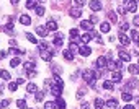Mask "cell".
Returning a JSON list of instances; mask_svg holds the SVG:
<instances>
[{"instance_id":"obj_52","label":"cell","mask_w":139,"mask_h":109,"mask_svg":"<svg viewBox=\"0 0 139 109\" xmlns=\"http://www.w3.org/2000/svg\"><path fill=\"white\" fill-rule=\"evenodd\" d=\"M10 47H16V41L11 39V41H10Z\"/></svg>"},{"instance_id":"obj_1","label":"cell","mask_w":139,"mask_h":109,"mask_svg":"<svg viewBox=\"0 0 139 109\" xmlns=\"http://www.w3.org/2000/svg\"><path fill=\"white\" fill-rule=\"evenodd\" d=\"M82 77H83V80H85L90 86H95V80H96V73L92 70V69H87V70H83V73H82Z\"/></svg>"},{"instance_id":"obj_14","label":"cell","mask_w":139,"mask_h":109,"mask_svg":"<svg viewBox=\"0 0 139 109\" xmlns=\"http://www.w3.org/2000/svg\"><path fill=\"white\" fill-rule=\"evenodd\" d=\"M20 23H21V25H25V26H28L29 23H31V18H29L28 15H21L20 16Z\"/></svg>"},{"instance_id":"obj_31","label":"cell","mask_w":139,"mask_h":109,"mask_svg":"<svg viewBox=\"0 0 139 109\" xmlns=\"http://www.w3.org/2000/svg\"><path fill=\"white\" fill-rule=\"evenodd\" d=\"M0 78H3V80H10V73L7 70H0Z\"/></svg>"},{"instance_id":"obj_10","label":"cell","mask_w":139,"mask_h":109,"mask_svg":"<svg viewBox=\"0 0 139 109\" xmlns=\"http://www.w3.org/2000/svg\"><path fill=\"white\" fill-rule=\"evenodd\" d=\"M136 8H137V3H136V2H126V10H128V11L134 13Z\"/></svg>"},{"instance_id":"obj_59","label":"cell","mask_w":139,"mask_h":109,"mask_svg":"<svg viewBox=\"0 0 139 109\" xmlns=\"http://www.w3.org/2000/svg\"><path fill=\"white\" fill-rule=\"evenodd\" d=\"M0 109H2V104H0Z\"/></svg>"},{"instance_id":"obj_53","label":"cell","mask_w":139,"mask_h":109,"mask_svg":"<svg viewBox=\"0 0 139 109\" xmlns=\"http://www.w3.org/2000/svg\"><path fill=\"white\" fill-rule=\"evenodd\" d=\"M16 83H18V85H23V83H25V80H23V78H18Z\"/></svg>"},{"instance_id":"obj_37","label":"cell","mask_w":139,"mask_h":109,"mask_svg":"<svg viewBox=\"0 0 139 109\" xmlns=\"http://www.w3.org/2000/svg\"><path fill=\"white\" fill-rule=\"evenodd\" d=\"M26 39H28L29 42H33V44H36V42H38V41H36V38H34L31 33H26Z\"/></svg>"},{"instance_id":"obj_56","label":"cell","mask_w":139,"mask_h":109,"mask_svg":"<svg viewBox=\"0 0 139 109\" xmlns=\"http://www.w3.org/2000/svg\"><path fill=\"white\" fill-rule=\"evenodd\" d=\"M3 91V85H0V93H2Z\"/></svg>"},{"instance_id":"obj_6","label":"cell","mask_w":139,"mask_h":109,"mask_svg":"<svg viewBox=\"0 0 139 109\" xmlns=\"http://www.w3.org/2000/svg\"><path fill=\"white\" fill-rule=\"evenodd\" d=\"M105 65H106V59L103 56H100L96 59V69H105Z\"/></svg>"},{"instance_id":"obj_23","label":"cell","mask_w":139,"mask_h":109,"mask_svg":"<svg viewBox=\"0 0 139 109\" xmlns=\"http://www.w3.org/2000/svg\"><path fill=\"white\" fill-rule=\"evenodd\" d=\"M106 65H108V69H110V70H116L118 69V65H116V62H113V60H106ZM119 70V69H118Z\"/></svg>"},{"instance_id":"obj_55","label":"cell","mask_w":139,"mask_h":109,"mask_svg":"<svg viewBox=\"0 0 139 109\" xmlns=\"http://www.w3.org/2000/svg\"><path fill=\"white\" fill-rule=\"evenodd\" d=\"M10 2H11V3H13V5H16L18 2H20V0H10Z\"/></svg>"},{"instance_id":"obj_22","label":"cell","mask_w":139,"mask_h":109,"mask_svg":"<svg viewBox=\"0 0 139 109\" xmlns=\"http://www.w3.org/2000/svg\"><path fill=\"white\" fill-rule=\"evenodd\" d=\"M34 11H36V15H38V16H43V15H44V7L36 5V7H34Z\"/></svg>"},{"instance_id":"obj_32","label":"cell","mask_w":139,"mask_h":109,"mask_svg":"<svg viewBox=\"0 0 139 109\" xmlns=\"http://www.w3.org/2000/svg\"><path fill=\"white\" fill-rule=\"evenodd\" d=\"M123 101H126V103H131V99H132V94L131 93H123Z\"/></svg>"},{"instance_id":"obj_57","label":"cell","mask_w":139,"mask_h":109,"mask_svg":"<svg viewBox=\"0 0 139 109\" xmlns=\"http://www.w3.org/2000/svg\"><path fill=\"white\" fill-rule=\"evenodd\" d=\"M124 2H129V0H124Z\"/></svg>"},{"instance_id":"obj_62","label":"cell","mask_w":139,"mask_h":109,"mask_svg":"<svg viewBox=\"0 0 139 109\" xmlns=\"http://www.w3.org/2000/svg\"><path fill=\"white\" fill-rule=\"evenodd\" d=\"M137 65H139V64H137Z\"/></svg>"},{"instance_id":"obj_41","label":"cell","mask_w":139,"mask_h":109,"mask_svg":"<svg viewBox=\"0 0 139 109\" xmlns=\"http://www.w3.org/2000/svg\"><path fill=\"white\" fill-rule=\"evenodd\" d=\"M116 104H118L116 99H110V101L106 103V106H108V107H116Z\"/></svg>"},{"instance_id":"obj_18","label":"cell","mask_w":139,"mask_h":109,"mask_svg":"<svg viewBox=\"0 0 139 109\" xmlns=\"http://www.w3.org/2000/svg\"><path fill=\"white\" fill-rule=\"evenodd\" d=\"M62 38H64V36H62L61 33H57V34H56V39H54V46L61 47V46H62Z\"/></svg>"},{"instance_id":"obj_27","label":"cell","mask_w":139,"mask_h":109,"mask_svg":"<svg viewBox=\"0 0 139 109\" xmlns=\"http://www.w3.org/2000/svg\"><path fill=\"white\" fill-rule=\"evenodd\" d=\"M16 88H18V83H16V81H10V83H8V90H10L11 93H15Z\"/></svg>"},{"instance_id":"obj_43","label":"cell","mask_w":139,"mask_h":109,"mask_svg":"<svg viewBox=\"0 0 139 109\" xmlns=\"http://www.w3.org/2000/svg\"><path fill=\"white\" fill-rule=\"evenodd\" d=\"M128 29H129V25H128V23H123V25H121V33L128 31Z\"/></svg>"},{"instance_id":"obj_5","label":"cell","mask_w":139,"mask_h":109,"mask_svg":"<svg viewBox=\"0 0 139 109\" xmlns=\"http://www.w3.org/2000/svg\"><path fill=\"white\" fill-rule=\"evenodd\" d=\"M52 56H54V54H52V52H49V51H43V52H41V59L46 60V62L52 60Z\"/></svg>"},{"instance_id":"obj_3","label":"cell","mask_w":139,"mask_h":109,"mask_svg":"<svg viewBox=\"0 0 139 109\" xmlns=\"http://www.w3.org/2000/svg\"><path fill=\"white\" fill-rule=\"evenodd\" d=\"M90 10H92V11H100L101 10L100 0H92V2H90Z\"/></svg>"},{"instance_id":"obj_17","label":"cell","mask_w":139,"mask_h":109,"mask_svg":"<svg viewBox=\"0 0 139 109\" xmlns=\"http://www.w3.org/2000/svg\"><path fill=\"white\" fill-rule=\"evenodd\" d=\"M100 31H101V33H110V23H108V21H103V23L100 25Z\"/></svg>"},{"instance_id":"obj_36","label":"cell","mask_w":139,"mask_h":109,"mask_svg":"<svg viewBox=\"0 0 139 109\" xmlns=\"http://www.w3.org/2000/svg\"><path fill=\"white\" fill-rule=\"evenodd\" d=\"M16 106L20 107V109H25V107H26V101H25V99H18V101H16Z\"/></svg>"},{"instance_id":"obj_7","label":"cell","mask_w":139,"mask_h":109,"mask_svg":"<svg viewBox=\"0 0 139 109\" xmlns=\"http://www.w3.org/2000/svg\"><path fill=\"white\" fill-rule=\"evenodd\" d=\"M78 52H80L83 57H87V56H90V54H92V49H90V47H87V46H82V47H78Z\"/></svg>"},{"instance_id":"obj_48","label":"cell","mask_w":139,"mask_h":109,"mask_svg":"<svg viewBox=\"0 0 139 109\" xmlns=\"http://www.w3.org/2000/svg\"><path fill=\"white\" fill-rule=\"evenodd\" d=\"M96 21H98V20H96V16H90V23H92V25L96 23Z\"/></svg>"},{"instance_id":"obj_39","label":"cell","mask_w":139,"mask_h":109,"mask_svg":"<svg viewBox=\"0 0 139 109\" xmlns=\"http://www.w3.org/2000/svg\"><path fill=\"white\" fill-rule=\"evenodd\" d=\"M69 34H70V38H77V36H78V29L77 28H72L69 31Z\"/></svg>"},{"instance_id":"obj_51","label":"cell","mask_w":139,"mask_h":109,"mask_svg":"<svg viewBox=\"0 0 139 109\" xmlns=\"http://www.w3.org/2000/svg\"><path fill=\"white\" fill-rule=\"evenodd\" d=\"M5 56H7V52H5V51H0V59H5Z\"/></svg>"},{"instance_id":"obj_30","label":"cell","mask_w":139,"mask_h":109,"mask_svg":"<svg viewBox=\"0 0 139 109\" xmlns=\"http://www.w3.org/2000/svg\"><path fill=\"white\" fill-rule=\"evenodd\" d=\"M52 81H54V83H57L59 86H62V88H64V81H62V78L59 77V75H56V77H54V78H52Z\"/></svg>"},{"instance_id":"obj_21","label":"cell","mask_w":139,"mask_h":109,"mask_svg":"<svg viewBox=\"0 0 139 109\" xmlns=\"http://www.w3.org/2000/svg\"><path fill=\"white\" fill-rule=\"evenodd\" d=\"M26 91L28 93H36V91H38V86H36L34 83H29L28 86H26Z\"/></svg>"},{"instance_id":"obj_9","label":"cell","mask_w":139,"mask_h":109,"mask_svg":"<svg viewBox=\"0 0 139 109\" xmlns=\"http://www.w3.org/2000/svg\"><path fill=\"white\" fill-rule=\"evenodd\" d=\"M118 39H119V42H121V44L123 46H128L129 44V38H128V36H126V34H123V33H119V36H118Z\"/></svg>"},{"instance_id":"obj_49","label":"cell","mask_w":139,"mask_h":109,"mask_svg":"<svg viewBox=\"0 0 139 109\" xmlns=\"http://www.w3.org/2000/svg\"><path fill=\"white\" fill-rule=\"evenodd\" d=\"M110 20H111V21H116V15H114V13H110Z\"/></svg>"},{"instance_id":"obj_45","label":"cell","mask_w":139,"mask_h":109,"mask_svg":"<svg viewBox=\"0 0 139 109\" xmlns=\"http://www.w3.org/2000/svg\"><path fill=\"white\" fill-rule=\"evenodd\" d=\"M0 104H2V107H8V104H10V101H8V99H3L2 103H0Z\"/></svg>"},{"instance_id":"obj_47","label":"cell","mask_w":139,"mask_h":109,"mask_svg":"<svg viewBox=\"0 0 139 109\" xmlns=\"http://www.w3.org/2000/svg\"><path fill=\"white\" fill-rule=\"evenodd\" d=\"M80 107H82V109H90V104H88V103H82Z\"/></svg>"},{"instance_id":"obj_58","label":"cell","mask_w":139,"mask_h":109,"mask_svg":"<svg viewBox=\"0 0 139 109\" xmlns=\"http://www.w3.org/2000/svg\"><path fill=\"white\" fill-rule=\"evenodd\" d=\"M39 2H44V0H39Z\"/></svg>"},{"instance_id":"obj_26","label":"cell","mask_w":139,"mask_h":109,"mask_svg":"<svg viewBox=\"0 0 139 109\" xmlns=\"http://www.w3.org/2000/svg\"><path fill=\"white\" fill-rule=\"evenodd\" d=\"M103 106H105V103H103V99H101V98H96L95 99V107L96 109H101Z\"/></svg>"},{"instance_id":"obj_46","label":"cell","mask_w":139,"mask_h":109,"mask_svg":"<svg viewBox=\"0 0 139 109\" xmlns=\"http://www.w3.org/2000/svg\"><path fill=\"white\" fill-rule=\"evenodd\" d=\"M46 47H47L46 42H41V44H39V51H46Z\"/></svg>"},{"instance_id":"obj_35","label":"cell","mask_w":139,"mask_h":109,"mask_svg":"<svg viewBox=\"0 0 139 109\" xmlns=\"http://www.w3.org/2000/svg\"><path fill=\"white\" fill-rule=\"evenodd\" d=\"M43 98H44V93L43 91H36V94H34V99L36 101H43Z\"/></svg>"},{"instance_id":"obj_29","label":"cell","mask_w":139,"mask_h":109,"mask_svg":"<svg viewBox=\"0 0 139 109\" xmlns=\"http://www.w3.org/2000/svg\"><path fill=\"white\" fill-rule=\"evenodd\" d=\"M103 88L105 90H108V91H113V81H103Z\"/></svg>"},{"instance_id":"obj_15","label":"cell","mask_w":139,"mask_h":109,"mask_svg":"<svg viewBox=\"0 0 139 109\" xmlns=\"http://www.w3.org/2000/svg\"><path fill=\"white\" fill-rule=\"evenodd\" d=\"M70 16H74V18H80L82 16V11H80V8H70Z\"/></svg>"},{"instance_id":"obj_34","label":"cell","mask_w":139,"mask_h":109,"mask_svg":"<svg viewBox=\"0 0 139 109\" xmlns=\"http://www.w3.org/2000/svg\"><path fill=\"white\" fill-rule=\"evenodd\" d=\"M69 49H70L72 52H74V51H78V44H77L75 41H70V44H69Z\"/></svg>"},{"instance_id":"obj_38","label":"cell","mask_w":139,"mask_h":109,"mask_svg":"<svg viewBox=\"0 0 139 109\" xmlns=\"http://www.w3.org/2000/svg\"><path fill=\"white\" fill-rule=\"evenodd\" d=\"M36 7V0H26V8H34Z\"/></svg>"},{"instance_id":"obj_28","label":"cell","mask_w":139,"mask_h":109,"mask_svg":"<svg viewBox=\"0 0 139 109\" xmlns=\"http://www.w3.org/2000/svg\"><path fill=\"white\" fill-rule=\"evenodd\" d=\"M34 69V62H33V60H28V62H25V70H29V72H31Z\"/></svg>"},{"instance_id":"obj_19","label":"cell","mask_w":139,"mask_h":109,"mask_svg":"<svg viewBox=\"0 0 139 109\" xmlns=\"http://www.w3.org/2000/svg\"><path fill=\"white\" fill-rule=\"evenodd\" d=\"M90 39H92V33H85L83 36H80V42H82V44H87Z\"/></svg>"},{"instance_id":"obj_54","label":"cell","mask_w":139,"mask_h":109,"mask_svg":"<svg viewBox=\"0 0 139 109\" xmlns=\"http://www.w3.org/2000/svg\"><path fill=\"white\" fill-rule=\"evenodd\" d=\"M123 109H136V107H134V106H131V104H128V106H124Z\"/></svg>"},{"instance_id":"obj_20","label":"cell","mask_w":139,"mask_h":109,"mask_svg":"<svg viewBox=\"0 0 139 109\" xmlns=\"http://www.w3.org/2000/svg\"><path fill=\"white\" fill-rule=\"evenodd\" d=\"M62 56H64V59H67V60H74V54H72L70 49L64 51V52H62Z\"/></svg>"},{"instance_id":"obj_50","label":"cell","mask_w":139,"mask_h":109,"mask_svg":"<svg viewBox=\"0 0 139 109\" xmlns=\"http://www.w3.org/2000/svg\"><path fill=\"white\" fill-rule=\"evenodd\" d=\"M134 25H136V26H139V15H137V16H134Z\"/></svg>"},{"instance_id":"obj_24","label":"cell","mask_w":139,"mask_h":109,"mask_svg":"<svg viewBox=\"0 0 139 109\" xmlns=\"http://www.w3.org/2000/svg\"><path fill=\"white\" fill-rule=\"evenodd\" d=\"M80 28H83L85 31H90V29H92V23H90V21H82L80 23Z\"/></svg>"},{"instance_id":"obj_25","label":"cell","mask_w":139,"mask_h":109,"mask_svg":"<svg viewBox=\"0 0 139 109\" xmlns=\"http://www.w3.org/2000/svg\"><path fill=\"white\" fill-rule=\"evenodd\" d=\"M3 31L7 33V34H13V25H11V23H8L7 26H3Z\"/></svg>"},{"instance_id":"obj_8","label":"cell","mask_w":139,"mask_h":109,"mask_svg":"<svg viewBox=\"0 0 139 109\" xmlns=\"http://www.w3.org/2000/svg\"><path fill=\"white\" fill-rule=\"evenodd\" d=\"M46 28H47V31H57V23L54 20H49L47 25H46Z\"/></svg>"},{"instance_id":"obj_42","label":"cell","mask_w":139,"mask_h":109,"mask_svg":"<svg viewBox=\"0 0 139 109\" xmlns=\"http://www.w3.org/2000/svg\"><path fill=\"white\" fill-rule=\"evenodd\" d=\"M54 107H56V104H54L52 101H49V103H46V104H44V109H54Z\"/></svg>"},{"instance_id":"obj_33","label":"cell","mask_w":139,"mask_h":109,"mask_svg":"<svg viewBox=\"0 0 139 109\" xmlns=\"http://www.w3.org/2000/svg\"><path fill=\"white\" fill-rule=\"evenodd\" d=\"M131 38H132V41H134L136 44L139 46V34H137V31H131Z\"/></svg>"},{"instance_id":"obj_2","label":"cell","mask_w":139,"mask_h":109,"mask_svg":"<svg viewBox=\"0 0 139 109\" xmlns=\"http://www.w3.org/2000/svg\"><path fill=\"white\" fill-rule=\"evenodd\" d=\"M61 91H62V86H59L57 83L52 81V85H51V94H54L57 98V96H61Z\"/></svg>"},{"instance_id":"obj_16","label":"cell","mask_w":139,"mask_h":109,"mask_svg":"<svg viewBox=\"0 0 139 109\" xmlns=\"http://www.w3.org/2000/svg\"><path fill=\"white\" fill-rule=\"evenodd\" d=\"M128 70H129V73H132V75H139V65H132V64H129Z\"/></svg>"},{"instance_id":"obj_44","label":"cell","mask_w":139,"mask_h":109,"mask_svg":"<svg viewBox=\"0 0 139 109\" xmlns=\"http://www.w3.org/2000/svg\"><path fill=\"white\" fill-rule=\"evenodd\" d=\"M74 3L77 5V7H82V5L85 3V0H74Z\"/></svg>"},{"instance_id":"obj_40","label":"cell","mask_w":139,"mask_h":109,"mask_svg":"<svg viewBox=\"0 0 139 109\" xmlns=\"http://www.w3.org/2000/svg\"><path fill=\"white\" fill-rule=\"evenodd\" d=\"M10 65H11V67H16V65H20V59H18V57H13V59H11V62H10Z\"/></svg>"},{"instance_id":"obj_12","label":"cell","mask_w":139,"mask_h":109,"mask_svg":"<svg viewBox=\"0 0 139 109\" xmlns=\"http://www.w3.org/2000/svg\"><path fill=\"white\" fill-rule=\"evenodd\" d=\"M119 59H121V62H131V56L128 52H124V51L119 52Z\"/></svg>"},{"instance_id":"obj_13","label":"cell","mask_w":139,"mask_h":109,"mask_svg":"<svg viewBox=\"0 0 139 109\" xmlns=\"http://www.w3.org/2000/svg\"><path fill=\"white\" fill-rule=\"evenodd\" d=\"M54 104H56V107H57V109H65V101L61 98V96H57V101L54 103Z\"/></svg>"},{"instance_id":"obj_61","label":"cell","mask_w":139,"mask_h":109,"mask_svg":"<svg viewBox=\"0 0 139 109\" xmlns=\"http://www.w3.org/2000/svg\"><path fill=\"white\" fill-rule=\"evenodd\" d=\"M137 103H139V101H137Z\"/></svg>"},{"instance_id":"obj_60","label":"cell","mask_w":139,"mask_h":109,"mask_svg":"<svg viewBox=\"0 0 139 109\" xmlns=\"http://www.w3.org/2000/svg\"><path fill=\"white\" fill-rule=\"evenodd\" d=\"M137 2H139V0H137Z\"/></svg>"},{"instance_id":"obj_11","label":"cell","mask_w":139,"mask_h":109,"mask_svg":"<svg viewBox=\"0 0 139 109\" xmlns=\"http://www.w3.org/2000/svg\"><path fill=\"white\" fill-rule=\"evenodd\" d=\"M111 78H113V81H114V83H119V81L123 80V77H121V72H119V70L116 72V70H114V72H113V75H111Z\"/></svg>"},{"instance_id":"obj_4","label":"cell","mask_w":139,"mask_h":109,"mask_svg":"<svg viewBox=\"0 0 139 109\" xmlns=\"http://www.w3.org/2000/svg\"><path fill=\"white\" fill-rule=\"evenodd\" d=\"M36 33H38L41 38H46L49 31H47V28H46V26H38V28H36Z\"/></svg>"}]
</instances>
